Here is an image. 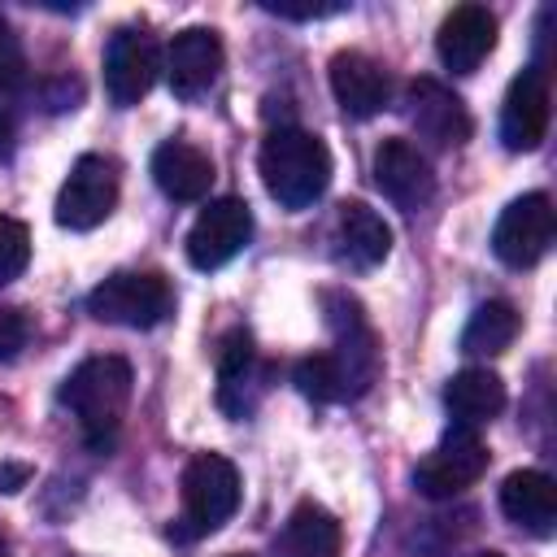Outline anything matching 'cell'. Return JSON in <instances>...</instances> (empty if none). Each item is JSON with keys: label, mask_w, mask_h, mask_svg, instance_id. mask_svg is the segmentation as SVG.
<instances>
[{"label": "cell", "mask_w": 557, "mask_h": 557, "mask_svg": "<svg viewBox=\"0 0 557 557\" xmlns=\"http://www.w3.org/2000/svg\"><path fill=\"white\" fill-rule=\"evenodd\" d=\"M131 361L126 357H87L83 366L70 370V379L61 383V405L74 413L83 440L91 453H109L113 440H117V426H122V413L131 405Z\"/></svg>", "instance_id": "cell-1"}, {"label": "cell", "mask_w": 557, "mask_h": 557, "mask_svg": "<svg viewBox=\"0 0 557 557\" xmlns=\"http://www.w3.org/2000/svg\"><path fill=\"white\" fill-rule=\"evenodd\" d=\"M257 170H261V183H265L270 200H278L287 213H300V209H309L326 191V183H331V152H326V144L313 131L274 126L261 139Z\"/></svg>", "instance_id": "cell-2"}, {"label": "cell", "mask_w": 557, "mask_h": 557, "mask_svg": "<svg viewBox=\"0 0 557 557\" xmlns=\"http://www.w3.org/2000/svg\"><path fill=\"white\" fill-rule=\"evenodd\" d=\"M178 522L170 527L174 540H200L209 531H218L222 522H231V513L239 509V470L222 457V453H196L183 466L178 479Z\"/></svg>", "instance_id": "cell-3"}, {"label": "cell", "mask_w": 557, "mask_h": 557, "mask_svg": "<svg viewBox=\"0 0 557 557\" xmlns=\"http://www.w3.org/2000/svg\"><path fill=\"white\" fill-rule=\"evenodd\" d=\"M87 313L109 326L148 331L174 313V287L152 270H117L87 292Z\"/></svg>", "instance_id": "cell-4"}, {"label": "cell", "mask_w": 557, "mask_h": 557, "mask_svg": "<svg viewBox=\"0 0 557 557\" xmlns=\"http://www.w3.org/2000/svg\"><path fill=\"white\" fill-rule=\"evenodd\" d=\"M322 309H326V326L335 335L331 361L339 366V379L348 387V400H357L379 379V339H374L361 305L348 292H322Z\"/></svg>", "instance_id": "cell-5"}, {"label": "cell", "mask_w": 557, "mask_h": 557, "mask_svg": "<svg viewBox=\"0 0 557 557\" xmlns=\"http://www.w3.org/2000/svg\"><path fill=\"white\" fill-rule=\"evenodd\" d=\"M487 470V444L474 426H448L440 435V444L418 461L413 470V487L431 500H448L457 492H466L470 483H479V474Z\"/></svg>", "instance_id": "cell-6"}, {"label": "cell", "mask_w": 557, "mask_h": 557, "mask_svg": "<svg viewBox=\"0 0 557 557\" xmlns=\"http://www.w3.org/2000/svg\"><path fill=\"white\" fill-rule=\"evenodd\" d=\"M117 165L100 152H87L70 165L57 191V226L65 231H96L117 205Z\"/></svg>", "instance_id": "cell-7"}, {"label": "cell", "mask_w": 557, "mask_h": 557, "mask_svg": "<svg viewBox=\"0 0 557 557\" xmlns=\"http://www.w3.org/2000/svg\"><path fill=\"white\" fill-rule=\"evenodd\" d=\"M553 231H557V218H553V200L544 191H527L518 200H509L492 226V252L513 265V270H527L535 265L548 244H553Z\"/></svg>", "instance_id": "cell-8"}, {"label": "cell", "mask_w": 557, "mask_h": 557, "mask_svg": "<svg viewBox=\"0 0 557 557\" xmlns=\"http://www.w3.org/2000/svg\"><path fill=\"white\" fill-rule=\"evenodd\" d=\"M252 239V209L239 196H218L200 209L187 231V261L196 270H222L235 261Z\"/></svg>", "instance_id": "cell-9"}, {"label": "cell", "mask_w": 557, "mask_h": 557, "mask_svg": "<svg viewBox=\"0 0 557 557\" xmlns=\"http://www.w3.org/2000/svg\"><path fill=\"white\" fill-rule=\"evenodd\" d=\"M157 74H161V48H157V39L148 30H139V26L113 30V39L104 48V91H109V100L117 109L139 104L152 91Z\"/></svg>", "instance_id": "cell-10"}, {"label": "cell", "mask_w": 557, "mask_h": 557, "mask_svg": "<svg viewBox=\"0 0 557 557\" xmlns=\"http://www.w3.org/2000/svg\"><path fill=\"white\" fill-rule=\"evenodd\" d=\"M374 187L400 209V213H418L431 205L435 196V170L426 161V152L409 139H383L374 148Z\"/></svg>", "instance_id": "cell-11"}, {"label": "cell", "mask_w": 557, "mask_h": 557, "mask_svg": "<svg viewBox=\"0 0 557 557\" xmlns=\"http://www.w3.org/2000/svg\"><path fill=\"white\" fill-rule=\"evenodd\" d=\"M548 135V78L540 65H527L500 104V144L509 152H535Z\"/></svg>", "instance_id": "cell-12"}, {"label": "cell", "mask_w": 557, "mask_h": 557, "mask_svg": "<svg viewBox=\"0 0 557 557\" xmlns=\"http://www.w3.org/2000/svg\"><path fill=\"white\" fill-rule=\"evenodd\" d=\"M405 113L431 148H457L470 139V113H466L461 96L453 87H444L440 78H413L409 96H405Z\"/></svg>", "instance_id": "cell-13"}, {"label": "cell", "mask_w": 557, "mask_h": 557, "mask_svg": "<svg viewBox=\"0 0 557 557\" xmlns=\"http://www.w3.org/2000/svg\"><path fill=\"white\" fill-rule=\"evenodd\" d=\"M222 74V39L209 26H187L165 48V83L178 100H200Z\"/></svg>", "instance_id": "cell-14"}, {"label": "cell", "mask_w": 557, "mask_h": 557, "mask_svg": "<svg viewBox=\"0 0 557 557\" xmlns=\"http://www.w3.org/2000/svg\"><path fill=\"white\" fill-rule=\"evenodd\" d=\"M496 48V17L483 4H457L435 35V52L444 61V70L453 74H474L483 65V57Z\"/></svg>", "instance_id": "cell-15"}, {"label": "cell", "mask_w": 557, "mask_h": 557, "mask_svg": "<svg viewBox=\"0 0 557 557\" xmlns=\"http://www.w3.org/2000/svg\"><path fill=\"white\" fill-rule=\"evenodd\" d=\"M261 366H257V348L248 331H231L218 344V405L226 418H248L261 400Z\"/></svg>", "instance_id": "cell-16"}, {"label": "cell", "mask_w": 557, "mask_h": 557, "mask_svg": "<svg viewBox=\"0 0 557 557\" xmlns=\"http://www.w3.org/2000/svg\"><path fill=\"white\" fill-rule=\"evenodd\" d=\"M335 257L352 270H374L392 252V226L366 205V200H344L335 213Z\"/></svg>", "instance_id": "cell-17"}, {"label": "cell", "mask_w": 557, "mask_h": 557, "mask_svg": "<svg viewBox=\"0 0 557 557\" xmlns=\"http://www.w3.org/2000/svg\"><path fill=\"white\" fill-rule=\"evenodd\" d=\"M339 548H344L339 518L318 500H300L270 540V557H339Z\"/></svg>", "instance_id": "cell-18"}, {"label": "cell", "mask_w": 557, "mask_h": 557, "mask_svg": "<svg viewBox=\"0 0 557 557\" xmlns=\"http://www.w3.org/2000/svg\"><path fill=\"white\" fill-rule=\"evenodd\" d=\"M152 183L178 200V205H196L209 196L213 187V161L209 152H200L196 144L187 139H165L157 152H152Z\"/></svg>", "instance_id": "cell-19"}, {"label": "cell", "mask_w": 557, "mask_h": 557, "mask_svg": "<svg viewBox=\"0 0 557 557\" xmlns=\"http://www.w3.org/2000/svg\"><path fill=\"white\" fill-rule=\"evenodd\" d=\"M331 91L348 117H374L387 104V74L366 52H335L331 57Z\"/></svg>", "instance_id": "cell-20"}, {"label": "cell", "mask_w": 557, "mask_h": 557, "mask_svg": "<svg viewBox=\"0 0 557 557\" xmlns=\"http://www.w3.org/2000/svg\"><path fill=\"white\" fill-rule=\"evenodd\" d=\"M500 513L531 531V535H553L557 527V483L544 470H513L500 483Z\"/></svg>", "instance_id": "cell-21"}, {"label": "cell", "mask_w": 557, "mask_h": 557, "mask_svg": "<svg viewBox=\"0 0 557 557\" xmlns=\"http://www.w3.org/2000/svg\"><path fill=\"white\" fill-rule=\"evenodd\" d=\"M444 409L453 426H483L505 409V383L487 366H466L444 383Z\"/></svg>", "instance_id": "cell-22"}, {"label": "cell", "mask_w": 557, "mask_h": 557, "mask_svg": "<svg viewBox=\"0 0 557 557\" xmlns=\"http://www.w3.org/2000/svg\"><path fill=\"white\" fill-rule=\"evenodd\" d=\"M518 326L522 322H518V309L509 300H483L470 313L466 331H461V352H470V357H496V352H505L513 344Z\"/></svg>", "instance_id": "cell-23"}, {"label": "cell", "mask_w": 557, "mask_h": 557, "mask_svg": "<svg viewBox=\"0 0 557 557\" xmlns=\"http://www.w3.org/2000/svg\"><path fill=\"white\" fill-rule=\"evenodd\" d=\"M296 387L318 400V405H335V400H348V387L339 379V366L331 361V352H318V357H305L296 361Z\"/></svg>", "instance_id": "cell-24"}, {"label": "cell", "mask_w": 557, "mask_h": 557, "mask_svg": "<svg viewBox=\"0 0 557 557\" xmlns=\"http://www.w3.org/2000/svg\"><path fill=\"white\" fill-rule=\"evenodd\" d=\"M26 265H30V231L17 218L0 213V287L13 283Z\"/></svg>", "instance_id": "cell-25"}, {"label": "cell", "mask_w": 557, "mask_h": 557, "mask_svg": "<svg viewBox=\"0 0 557 557\" xmlns=\"http://www.w3.org/2000/svg\"><path fill=\"white\" fill-rule=\"evenodd\" d=\"M22 83H26V52H22L17 30L0 17V96L17 91Z\"/></svg>", "instance_id": "cell-26"}, {"label": "cell", "mask_w": 557, "mask_h": 557, "mask_svg": "<svg viewBox=\"0 0 557 557\" xmlns=\"http://www.w3.org/2000/svg\"><path fill=\"white\" fill-rule=\"evenodd\" d=\"M30 339L26 309H0V361H13Z\"/></svg>", "instance_id": "cell-27"}, {"label": "cell", "mask_w": 557, "mask_h": 557, "mask_svg": "<svg viewBox=\"0 0 557 557\" xmlns=\"http://www.w3.org/2000/svg\"><path fill=\"white\" fill-rule=\"evenodd\" d=\"M270 13L278 17H296V22H313V17H331V13H344V4H313V9H283V4H265Z\"/></svg>", "instance_id": "cell-28"}, {"label": "cell", "mask_w": 557, "mask_h": 557, "mask_svg": "<svg viewBox=\"0 0 557 557\" xmlns=\"http://www.w3.org/2000/svg\"><path fill=\"white\" fill-rule=\"evenodd\" d=\"M26 483H30V466H22V461H4V466H0V492L13 496V492H22Z\"/></svg>", "instance_id": "cell-29"}, {"label": "cell", "mask_w": 557, "mask_h": 557, "mask_svg": "<svg viewBox=\"0 0 557 557\" xmlns=\"http://www.w3.org/2000/svg\"><path fill=\"white\" fill-rule=\"evenodd\" d=\"M13 152V117L0 109V157H9Z\"/></svg>", "instance_id": "cell-30"}, {"label": "cell", "mask_w": 557, "mask_h": 557, "mask_svg": "<svg viewBox=\"0 0 557 557\" xmlns=\"http://www.w3.org/2000/svg\"><path fill=\"white\" fill-rule=\"evenodd\" d=\"M474 557H505V553H492V548H487V553H474Z\"/></svg>", "instance_id": "cell-31"}, {"label": "cell", "mask_w": 557, "mask_h": 557, "mask_svg": "<svg viewBox=\"0 0 557 557\" xmlns=\"http://www.w3.org/2000/svg\"><path fill=\"white\" fill-rule=\"evenodd\" d=\"M231 557H248V553H231Z\"/></svg>", "instance_id": "cell-32"}, {"label": "cell", "mask_w": 557, "mask_h": 557, "mask_svg": "<svg viewBox=\"0 0 557 557\" xmlns=\"http://www.w3.org/2000/svg\"><path fill=\"white\" fill-rule=\"evenodd\" d=\"M0 557H4V540H0Z\"/></svg>", "instance_id": "cell-33"}]
</instances>
